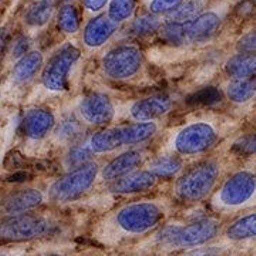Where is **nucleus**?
<instances>
[{"mask_svg":"<svg viewBox=\"0 0 256 256\" xmlns=\"http://www.w3.org/2000/svg\"><path fill=\"white\" fill-rule=\"evenodd\" d=\"M168 216V208L160 201H136L111 212L98 224L96 238L104 245L140 238L154 232Z\"/></svg>","mask_w":256,"mask_h":256,"instance_id":"f257e3e1","label":"nucleus"},{"mask_svg":"<svg viewBox=\"0 0 256 256\" xmlns=\"http://www.w3.org/2000/svg\"><path fill=\"white\" fill-rule=\"evenodd\" d=\"M220 222L212 218L192 220L182 225H166L154 234L152 245L166 254L201 248L218 236Z\"/></svg>","mask_w":256,"mask_h":256,"instance_id":"f03ea898","label":"nucleus"},{"mask_svg":"<svg viewBox=\"0 0 256 256\" xmlns=\"http://www.w3.org/2000/svg\"><path fill=\"white\" fill-rule=\"evenodd\" d=\"M60 230V220L46 214L26 212L2 220V239L6 242H28L54 236Z\"/></svg>","mask_w":256,"mask_h":256,"instance_id":"7ed1b4c3","label":"nucleus"},{"mask_svg":"<svg viewBox=\"0 0 256 256\" xmlns=\"http://www.w3.org/2000/svg\"><path fill=\"white\" fill-rule=\"evenodd\" d=\"M220 168L216 161H204L184 172L174 185V196L182 204H198L208 198L220 180Z\"/></svg>","mask_w":256,"mask_h":256,"instance_id":"20e7f679","label":"nucleus"},{"mask_svg":"<svg viewBox=\"0 0 256 256\" xmlns=\"http://www.w3.org/2000/svg\"><path fill=\"white\" fill-rule=\"evenodd\" d=\"M156 131L158 127L152 121L106 128L92 136L90 140V146L94 154H107L121 146L146 142L156 136Z\"/></svg>","mask_w":256,"mask_h":256,"instance_id":"39448f33","label":"nucleus"},{"mask_svg":"<svg viewBox=\"0 0 256 256\" xmlns=\"http://www.w3.org/2000/svg\"><path fill=\"white\" fill-rule=\"evenodd\" d=\"M256 196V175L249 171H239L229 176L214 194L210 204L214 210L232 212L246 206Z\"/></svg>","mask_w":256,"mask_h":256,"instance_id":"423d86ee","label":"nucleus"},{"mask_svg":"<svg viewBox=\"0 0 256 256\" xmlns=\"http://www.w3.org/2000/svg\"><path fill=\"white\" fill-rule=\"evenodd\" d=\"M98 172L100 168L96 162H88L80 168L72 170L68 174L58 178L50 185L47 198L54 204L76 201L92 190Z\"/></svg>","mask_w":256,"mask_h":256,"instance_id":"0eeeda50","label":"nucleus"},{"mask_svg":"<svg viewBox=\"0 0 256 256\" xmlns=\"http://www.w3.org/2000/svg\"><path fill=\"white\" fill-rule=\"evenodd\" d=\"M218 140L216 130L210 122L198 121L180 130L172 141V150L184 156H198L208 151Z\"/></svg>","mask_w":256,"mask_h":256,"instance_id":"6e6552de","label":"nucleus"},{"mask_svg":"<svg viewBox=\"0 0 256 256\" xmlns=\"http://www.w3.org/2000/svg\"><path fill=\"white\" fill-rule=\"evenodd\" d=\"M144 56L136 46L122 44L114 47L101 60L104 74L112 80H128L141 70Z\"/></svg>","mask_w":256,"mask_h":256,"instance_id":"1a4fd4ad","label":"nucleus"},{"mask_svg":"<svg viewBox=\"0 0 256 256\" xmlns=\"http://www.w3.org/2000/svg\"><path fill=\"white\" fill-rule=\"evenodd\" d=\"M80 58V52L74 46L60 48L43 67L42 82L48 92H63L68 82V76L73 66Z\"/></svg>","mask_w":256,"mask_h":256,"instance_id":"9d476101","label":"nucleus"},{"mask_svg":"<svg viewBox=\"0 0 256 256\" xmlns=\"http://www.w3.org/2000/svg\"><path fill=\"white\" fill-rule=\"evenodd\" d=\"M78 112L87 124L104 127L116 117V107L108 96L94 92L82 98L78 106Z\"/></svg>","mask_w":256,"mask_h":256,"instance_id":"9b49d317","label":"nucleus"},{"mask_svg":"<svg viewBox=\"0 0 256 256\" xmlns=\"http://www.w3.org/2000/svg\"><path fill=\"white\" fill-rule=\"evenodd\" d=\"M172 104L171 97L164 94L141 98L130 107V117L136 122H151L168 114L172 108Z\"/></svg>","mask_w":256,"mask_h":256,"instance_id":"f8f14e48","label":"nucleus"},{"mask_svg":"<svg viewBox=\"0 0 256 256\" xmlns=\"http://www.w3.org/2000/svg\"><path fill=\"white\" fill-rule=\"evenodd\" d=\"M44 202V195L36 188H24L10 194L2 202V212L4 216L20 215L37 210Z\"/></svg>","mask_w":256,"mask_h":256,"instance_id":"ddd939ff","label":"nucleus"},{"mask_svg":"<svg viewBox=\"0 0 256 256\" xmlns=\"http://www.w3.org/2000/svg\"><path fill=\"white\" fill-rule=\"evenodd\" d=\"M156 175L151 171H134L131 174L121 176L110 184L108 190L116 195H131V194H141L150 191L156 185Z\"/></svg>","mask_w":256,"mask_h":256,"instance_id":"4468645a","label":"nucleus"},{"mask_svg":"<svg viewBox=\"0 0 256 256\" xmlns=\"http://www.w3.org/2000/svg\"><path fill=\"white\" fill-rule=\"evenodd\" d=\"M117 28H118V23L110 18L108 14L97 16L92 18L84 28L82 42L88 48H98L110 40L112 34L117 32Z\"/></svg>","mask_w":256,"mask_h":256,"instance_id":"2eb2a0df","label":"nucleus"},{"mask_svg":"<svg viewBox=\"0 0 256 256\" xmlns=\"http://www.w3.org/2000/svg\"><path fill=\"white\" fill-rule=\"evenodd\" d=\"M142 161H144V156L141 151L131 150L127 152H122L121 156L114 158L111 162H108L102 168L101 178L106 182H114L121 176H126V175L137 171L138 166L142 164Z\"/></svg>","mask_w":256,"mask_h":256,"instance_id":"dca6fc26","label":"nucleus"},{"mask_svg":"<svg viewBox=\"0 0 256 256\" xmlns=\"http://www.w3.org/2000/svg\"><path fill=\"white\" fill-rule=\"evenodd\" d=\"M56 121L54 116L46 108H34L26 112L22 121L23 134L30 140H42L53 130Z\"/></svg>","mask_w":256,"mask_h":256,"instance_id":"f3484780","label":"nucleus"},{"mask_svg":"<svg viewBox=\"0 0 256 256\" xmlns=\"http://www.w3.org/2000/svg\"><path fill=\"white\" fill-rule=\"evenodd\" d=\"M220 26V16L216 12H205L201 13L198 18L186 23L188 32V42L192 43H201L206 42L208 38L216 33Z\"/></svg>","mask_w":256,"mask_h":256,"instance_id":"a211bd4d","label":"nucleus"},{"mask_svg":"<svg viewBox=\"0 0 256 256\" xmlns=\"http://www.w3.org/2000/svg\"><path fill=\"white\" fill-rule=\"evenodd\" d=\"M43 56L40 52H30L14 64L12 72V80L16 84H24L30 82L43 68Z\"/></svg>","mask_w":256,"mask_h":256,"instance_id":"6ab92c4d","label":"nucleus"},{"mask_svg":"<svg viewBox=\"0 0 256 256\" xmlns=\"http://www.w3.org/2000/svg\"><path fill=\"white\" fill-rule=\"evenodd\" d=\"M225 236L232 242H244L256 238V212L234 220L225 230Z\"/></svg>","mask_w":256,"mask_h":256,"instance_id":"aec40b11","label":"nucleus"},{"mask_svg":"<svg viewBox=\"0 0 256 256\" xmlns=\"http://www.w3.org/2000/svg\"><path fill=\"white\" fill-rule=\"evenodd\" d=\"M226 73L232 78H249L256 76V54L239 53L225 64Z\"/></svg>","mask_w":256,"mask_h":256,"instance_id":"412c9836","label":"nucleus"},{"mask_svg":"<svg viewBox=\"0 0 256 256\" xmlns=\"http://www.w3.org/2000/svg\"><path fill=\"white\" fill-rule=\"evenodd\" d=\"M53 10V0H34L24 14V22L32 28H43L52 20Z\"/></svg>","mask_w":256,"mask_h":256,"instance_id":"4be33fe9","label":"nucleus"},{"mask_svg":"<svg viewBox=\"0 0 256 256\" xmlns=\"http://www.w3.org/2000/svg\"><path fill=\"white\" fill-rule=\"evenodd\" d=\"M226 96L234 102H246L256 96V76L249 78H234L226 87Z\"/></svg>","mask_w":256,"mask_h":256,"instance_id":"5701e85b","label":"nucleus"},{"mask_svg":"<svg viewBox=\"0 0 256 256\" xmlns=\"http://www.w3.org/2000/svg\"><path fill=\"white\" fill-rule=\"evenodd\" d=\"M184 168L182 160L175 156H156L148 165V171H151L156 178H172L178 175Z\"/></svg>","mask_w":256,"mask_h":256,"instance_id":"b1692460","label":"nucleus"},{"mask_svg":"<svg viewBox=\"0 0 256 256\" xmlns=\"http://www.w3.org/2000/svg\"><path fill=\"white\" fill-rule=\"evenodd\" d=\"M57 26L64 34H76L80 30V18L74 4L67 3L60 8L57 14Z\"/></svg>","mask_w":256,"mask_h":256,"instance_id":"393cba45","label":"nucleus"},{"mask_svg":"<svg viewBox=\"0 0 256 256\" xmlns=\"http://www.w3.org/2000/svg\"><path fill=\"white\" fill-rule=\"evenodd\" d=\"M161 38L174 46H181L185 42H188V32H186V23L181 22H170L164 24L160 30Z\"/></svg>","mask_w":256,"mask_h":256,"instance_id":"a878e982","label":"nucleus"},{"mask_svg":"<svg viewBox=\"0 0 256 256\" xmlns=\"http://www.w3.org/2000/svg\"><path fill=\"white\" fill-rule=\"evenodd\" d=\"M161 28H162V23L156 14H146V16L137 18L132 22L131 33L138 37L150 36V34H154L156 32H160Z\"/></svg>","mask_w":256,"mask_h":256,"instance_id":"bb28decb","label":"nucleus"},{"mask_svg":"<svg viewBox=\"0 0 256 256\" xmlns=\"http://www.w3.org/2000/svg\"><path fill=\"white\" fill-rule=\"evenodd\" d=\"M137 0H111L108 4V16L116 23L127 22L136 12Z\"/></svg>","mask_w":256,"mask_h":256,"instance_id":"cd10ccee","label":"nucleus"},{"mask_svg":"<svg viewBox=\"0 0 256 256\" xmlns=\"http://www.w3.org/2000/svg\"><path fill=\"white\" fill-rule=\"evenodd\" d=\"M202 9H204L202 0H188V2H184L175 12H172L170 18L172 22L188 23V22H192L195 18H198L201 14Z\"/></svg>","mask_w":256,"mask_h":256,"instance_id":"c85d7f7f","label":"nucleus"},{"mask_svg":"<svg viewBox=\"0 0 256 256\" xmlns=\"http://www.w3.org/2000/svg\"><path fill=\"white\" fill-rule=\"evenodd\" d=\"M94 154L92 150V146H73L70 150V152L66 156V162L67 166H70V170H76V168H80L82 165L92 162L90 158Z\"/></svg>","mask_w":256,"mask_h":256,"instance_id":"c756f323","label":"nucleus"},{"mask_svg":"<svg viewBox=\"0 0 256 256\" xmlns=\"http://www.w3.org/2000/svg\"><path fill=\"white\" fill-rule=\"evenodd\" d=\"M80 131H82V126L77 120L66 118L60 122V126L57 128V136L60 140L70 141L73 138L78 137Z\"/></svg>","mask_w":256,"mask_h":256,"instance_id":"7c9ffc66","label":"nucleus"},{"mask_svg":"<svg viewBox=\"0 0 256 256\" xmlns=\"http://www.w3.org/2000/svg\"><path fill=\"white\" fill-rule=\"evenodd\" d=\"M185 0H152L150 10L152 14H166L172 13L182 4Z\"/></svg>","mask_w":256,"mask_h":256,"instance_id":"2f4dec72","label":"nucleus"},{"mask_svg":"<svg viewBox=\"0 0 256 256\" xmlns=\"http://www.w3.org/2000/svg\"><path fill=\"white\" fill-rule=\"evenodd\" d=\"M234 151L238 152L239 156H255L256 154V134L246 136V137L240 138L234 144Z\"/></svg>","mask_w":256,"mask_h":256,"instance_id":"473e14b6","label":"nucleus"},{"mask_svg":"<svg viewBox=\"0 0 256 256\" xmlns=\"http://www.w3.org/2000/svg\"><path fill=\"white\" fill-rule=\"evenodd\" d=\"M238 50L240 53L256 54V30L250 32L238 42Z\"/></svg>","mask_w":256,"mask_h":256,"instance_id":"72a5a7b5","label":"nucleus"},{"mask_svg":"<svg viewBox=\"0 0 256 256\" xmlns=\"http://www.w3.org/2000/svg\"><path fill=\"white\" fill-rule=\"evenodd\" d=\"M220 98V92H218L214 88H205L195 96L196 102H204V104H210V102H216Z\"/></svg>","mask_w":256,"mask_h":256,"instance_id":"f704fd0d","label":"nucleus"},{"mask_svg":"<svg viewBox=\"0 0 256 256\" xmlns=\"http://www.w3.org/2000/svg\"><path fill=\"white\" fill-rule=\"evenodd\" d=\"M28 53V42L26 37H20L14 42L13 44V57L16 58H22L23 56H26Z\"/></svg>","mask_w":256,"mask_h":256,"instance_id":"c9c22d12","label":"nucleus"},{"mask_svg":"<svg viewBox=\"0 0 256 256\" xmlns=\"http://www.w3.org/2000/svg\"><path fill=\"white\" fill-rule=\"evenodd\" d=\"M108 2L110 0H82V4L87 10L97 13V12L104 9L108 4Z\"/></svg>","mask_w":256,"mask_h":256,"instance_id":"e433bc0d","label":"nucleus"},{"mask_svg":"<svg viewBox=\"0 0 256 256\" xmlns=\"http://www.w3.org/2000/svg\"><path fill=\"white\" fill-rule=\"evenodd\" d=\"M220 250H216L215 248H195L192 249L188 255L185 256H218Z\"/></svg>","mask_w":256,"mask_h":256,"instance_id":"4c0bfd02","label":"nucleus"},{"mask_svg":"<svg viewBox=\"0 0 256 256\" xmlns=\"http://www.w3.org/2000/svg\"><path fill=\"white\" fill-rule=\"evenodd\" d=\"M46 256H67V255H62V254H50V255H46Z\"/></svg>","mask_w":256,"mask_h":256,"instance_id":"58836bf2","label":"nucleus"},{"mask_svg":"<svg viewBox=\"0 0 256 256\" xmlns=\"http://www.w3.org/2000/svg\"><path fill=\"white\" fill-rule=\"evenodd\" d=\"M2 256H8V255H6V254H2Z\"/></svg>","mask_w":256,"mask_h":256,"instance_id":"ea45409f","label":"nucleus"}]
</instances>
